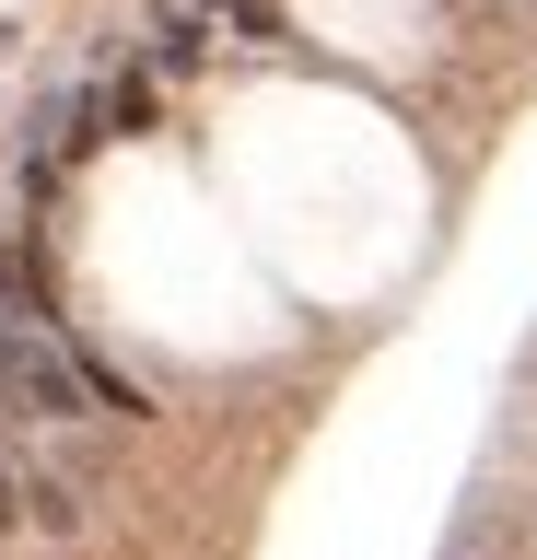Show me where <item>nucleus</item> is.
<instances>
[{
    "instance_id": "obj_1",
    "label": "nucleus",
    "mask_w": 537,
    "mask_h": 560,
    "mask_svg": "<svg viewBox=\"0 0 537 560\" xmlns=\"http://www.w3.org/2000/svg\"><path fill=\"white\" fill-rule=\"evenodd\" d=\"M24 525H47V537H71V525H82L71 479H24Z\"/></svg>"
},
{
    "instance_id": "obj_2",
    "label": "nucleus",
    "mask_w": 537,
    "mask_h": 560,
    "mask_svg": "<svg viewBox=\"0 0 537 560\" xmlns=\"http://www.w3.org/2000/svg\"><path fill=\"white\" fill-rule=\"evenodd\" d=\"M106 129H152V82H141V70L106 82Z\"/></svg>"
}]
</instances>
